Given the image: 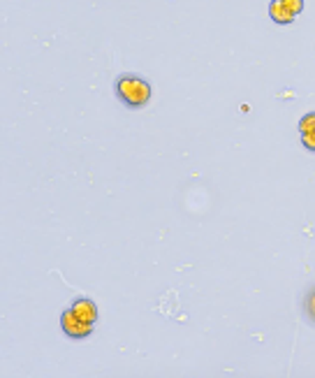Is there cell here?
Wrapping results in <instances>:
<instances>
[{"label":"cell","instance_id":"4","mask_svg":"<svg viewBox=\"0 0 315 378\" xmlns=\"http://www.w3.org/2000/svg\"><path fill=\"white\" fill-rule=\"evenodd\" d=\"M269 16H271V21L281 23V26H290V23L294 21V14L285 8V5H283V0H271L269 3Z\"/></svg>","mask_w":315,"mask_h":378},{"label":"cell","instance_id":"8","mask_svg":"<svg viewBox=\"0 0 315 378\" xmlns=\"http://www.w3.org/2000/svg\"><path fill=\"white\" fill-rule=\"evenodd\" d=\"M301 144H304L308 151H315V133H301Z\"/></svg>","mask_w":315,"mask_h":378},{"label":"cell","instance_id":"7","mask_svg":"<svg viewBox=\"0 0 315 378\" xmlns=\"http://www.w3.org/2000/svg\"><path fill=\"white\" fill-rule=\"evenodd\" d=\"M283 5H285V8L292 12L294 16L304 12V0H283Z\"/></svg>","mask_w":315,"mask_h":378},{"label":"cell","instance_id":"6","mask_svg":"<svg viewBox=\"0 0 315 378\" xmlns=\"http://www.w3.org/2000/svg\"><path fill=\"white\" fill-rule=\"evenodd\" d=\"M299 133H315V111H308L299 119Z\"/></svg>","mask_w":315,"mask_h":378},{"label":"cell","instance_id":"1","mask_svg":"<svg viewBox=\"0 0 315 378\" xmlns=\"http://www.w3.org/2000/svg\"><path fill=\"white\" fill-rule=\"evenodd\" d=\"M114 91L119 96V100L130 109H141L151 100V84L146 79H141L139 74H121L114 84Z\"/></svg>","mask_w":315,"mask_h":378},{"label":"cell","instance_id":"3","mask_svg":"<svg viewBox=\"0 0 315 378\" xmlns=\"http://www.w3.org/2000/svg\"><path fill=\"white\" fill-rule=\"evenodd\" d=\"M74 315H79L82 320H86V323H93L95 325V320H97V307H95V302L89 300V297H79L77 302L70 307Z\"/></svg>","mask_w":315,"mask_h":378},{"label":"cell","instance_id":"2","mask_svg":"<svg viewBox=\"0 0 315 378\" xmlns=\"http://www.w3.org/2000/svg\"><path fill=\"white\" fill-rule=\"evenodd\" d=\"M60 327H63V332L70 339H86L93 334V323H86L79 315H74L72 309L60 313Z\"/></svg>","mask_w":315,"mask_h":378},{"label":"cell","instance_id":"5","mask_svg":"<svg viewBox=\"0 0 315 378\" xmlns=\"http://www.w3.org/2000/svg\"><path fill=\"white\" fill-rule=\"evenodd\" d=\"M301 313H304L306 323L315 327V283L306 290L304 302H301Z\"/></svg>","mask_w":315,"mask_h":378}]
</instances>
